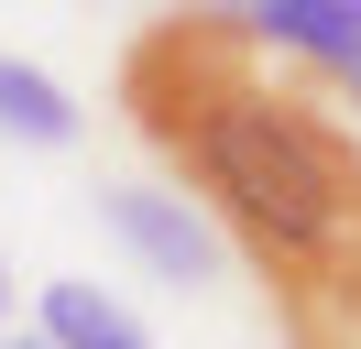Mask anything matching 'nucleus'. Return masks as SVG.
Wrapping results in <instances>:
<instances>
[{"mask_svg":"<svg viewBox=\"0 0 361 349\" xmlns=\"http://www.w3.org/2000/svg\"><path fill=\"white\" fill-rule=\"evenodd\" d=\"M99 218L121 229V251L164 284H219V229H208L186 196H154V186H99Z\"/></svg>","mask_w":361,"mask_h":349,"instance_id":"obj_2","label":"nucleus"},{"mask_svg":"<svg viewBox=\"0 0 361 349\" xmlns=\"http://www.w3.org/2000/svg\"><path fill=\"white\" fill-rule=\"evenodd\" d=\"M0 142H33V153L77 142V99L44 77V65H23V55H0Z\"/></svg>","mask_w":361,"mask_h":349,"instance_id":"obj_5","label":"nucleus"},{"mask_svg":"<svg viewBox=\"0 0 361 349\" xmlns=\"http://www.w3.org/2000/svg\"><path fill=\"white\" fill-rule=\"evenodd\" d=\"M0 317H11V262H0Z\"/></svg>","mask_w":361,"mask_h":349,"instance_id":"obj_6","label":"nucleus"},{"mask_svg":"<svg viewBox=\"0 0 361 349\" xmlns=\"http://www.w3.org/2000/svg\"><path fill=\"white\" fill-rule=\"evenodd\" d=\"M121 109L186 174L219 251H241L274 284V317L361 284V131L230 11L142 22L121 44Z\"/></svg>","mask_w":361,"mask_h":349,"instance_id":"obj_1","label":"nucleus"},{"mask_svg":"<svg viewBox=\"0 0 361 349\" xmlns=\"http://www.w3.org/2000/svg\"><path fill=\"white\" fill-rule=\"evenodd\" d=\"M0 349H44V338H0Z\"/></svg>","mask_w":361,"mask_h":349,"instance_id":"obj_7","label":"nucleus"},{"mask_svg":"<svg viewBox=\"0 0 361 349\" xmlns=\"http://www.w3.org/2000/svg\"><path fill=\"white\" fill-rule=\"evenodd\" d=\"M252 44H263L274 65H317V77H361V0H252V11H230Z\"/></svg>","mask_w":361,"mask_h":349,"instance_id":"obj_3","label":"nucleus"},{"mask_svg":"<svg viewBox=\"0 0 361 349\" xmlns=\"http://www.w3.org/2000/svg\"><path fill=\"white\" fill-rule=\"evenodd\" d=\"M33 338H44V349H154V327H142L121 295L55 273V284H44V327H33Z\"/></svg>","mask_w":361,"mask_h":349,"instance_id":"obj_4","label":"nucleus"}]
</instances>
